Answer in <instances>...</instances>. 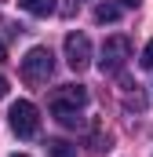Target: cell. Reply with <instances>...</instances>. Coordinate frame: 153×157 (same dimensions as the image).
<instances>
[{
	"label": "cell",
	"instance_id": "cell-3",
	"mask_svg": "<svg viewBox=\"0 0 153 157\" xmlns=\"http://www.w3.org/2000/svg\"><path fill=\"white\" fill-rule=\"evenodd\" d=\"M7 121H11V132H15L18 139H33L40 132V113H37V106H33L29 99H18V102L11 106Z\"/></svg>",
	"mask_w": 153,
	"mask_h": 157
},
{
	"label": "cell",
	"instance_id": "cell-8",
	"mask_svg": "<svg viewBox=\"0 0 153 157\" xmlns=\"http://www.w3.org/2000/svg\"><path fill=\"white\" fill-rule=\"evenodd\" d=\"M47 157H76V146L66 139H47Z\"/></svg>",
	"mask_w": 153,
	"mask_h": 157
},
{
	"label": "cell",
	"instance_id": "cell-1",
	"mask_svg": "<svg viewBox=\"0 0 153 157\" xmlns=\"http://www.w3.org/2000/svg\"><path fill=\"white\" fill-rule=\"evenodd\" d=\"M55 73V55H51V48H29L26 51V59H22V77L29 80V84H47V77Z\"/></svg>",
	"mask_w": 153,
	"mask_h": 157
},
{
	"label": "cell",
	"instance_id": "cell-7",
	"mask_svg": "<svg viewBox=\"0 0 153 157\" xmlns=\"http://www.w3.org/2000/svg\"><path fill=\"white\" fill-rule=\"evenodd\" d=\"M51 113H55V121H58L62 128H80V124H84L80 110H58V106H51Z\"/></svg>",
	"mask_w": 153,
	"mask_h": 157
},
{
	"label": "cell",
	"instance_id": "cell-13",
	"mask_svg": "<svg viewBox=\"0 0 153 157\" xmlns=\"http://www.w3.org/2000/svg\"><path fill=\"white\" fill-rule=\"evenodd\" d=\"M4 59H7V51H4V44H0V62H4Z\"/></svg>",
	"mask_w": 153,
	"mask_h": 157
},
{
	"label": "cell",
	"instance_id": "cell-11",
	"mask_svg": "<svg viewBox=\"0 0 153 157\" xmlns=\"http://www.w3.org/2000/svg\"><path fill=\"white\" fill-rule=\"evenodd\" d=\"M120 4H124V7H139L142 0H120Z\"/></svg>",
	"mask_w": 153,
	"mask_h": 157
},
{
	"label": "cell",
	"instance_id": "cell-9",
	"mask_svg": "<svg viewBox=\"0 0 153 157\" xmlns=\"http://www.w3.org/2000/svg\"><path fill=\"white\" fill-rule=\"evenodd\" d=\"M120 18V7L117 4H99L95 7V22H117Z\"/></svg>",
	"mask_w": 153,
	"mask_h": 157
},
{
	"label": "cell",
	"instance_id": "cell-6",
	"mask_svg": "<svg viewBox=\"0 0 153 157\" xmlns=\"http://www.w3.org/2000/svg\"><path fill=\"white\" fill-rule=\"evenodd\" d=\"M18 7H22V11H29V15H37V18H51V15L58 11V4H55V0H18Z\"/></svg>",
	"mask_w": 153,
	"mask_h": 157
},
{
	"label": "cell",
	"instance_id": "cell-2",
	"mask_svg": "<svg viewBox=\"0 0 153 157\" xmlns=\"http://www.w3.org/2000/svg\"><path fill=\"white\" fill-rule=\"evenodd\" d=\"M131 59V40L128 37H106L102 51H99V70L102 73H120Z\"/></svg>",
	"mask_w": 153,
	"mask_h": 157
},
{
	"label": "cell",
	"instance_id": "cell-4",
	"mask_svg": "<svg viewBox=\"0 0 153 157\" xmlns=\"http://www.w3.org/2000/svg\"><path fill=\"white\" fill-rule=\"evenodd\" d=\"M66 66L76 70V73L91 66V40L84 37V33H69L66 37Z\"/></svg>",
	"mask_w": 153,
	"mask_h": 157
},
{
	"label": "cell",
	"instance_id": "cell-12",
	"mask_svg": "<svg viewBox=\"0 0 153 157\" xmlns=\"http://www.w3.org/2000/svg\"><path fill=\"white\" fill-rule=\"evenodd\" d=\"M4 95H7V80L0 77V99H4Z\"/></svg>",
	"mask_w": 153,
	"mask_h": 157
},
{
	"label": "cell",
	"instance_id": "cell-14",
	"mask_svg": "<svg viewBox=\"0 0 153 157\" xmlns=\"http://www.w3.org/2000/svg\"><path fill=\"white\" fill-rule=\"evenodd\" d=\"M11 157H29V154H11Z\"/></svg>",
	"mask_w": 153,
	"mask_h": 157
},
{
	"label": "cell",
	"instance_id": "cell-10",
	"mask_svg": "<svg viewBox=\"0 0 153 157\" xmlns=\"http://www.w3.org/2000/svg\"><path fill=\"white\" fill-rule=\"evenodd\" d=\"M142 70H153V40L142 48Z\"/></svg>",
	"mask_w": 153,
	"mask_h": 157
},
{
	"label": "cell",
	"instance_id": "cell-5",
	"mask_svg": "<svg viewBox=\"0 0 153 157\" xmlns=\"http://www.w3.org/2000/svg\"><path fill=\"white\" fill-rule=\"evenodd\" d=\"M51 106H58V110H84L88 106V88L84 84H62L51 95Z\"/></svg>",
	"mask_w": 153,
	"mask_h": 157
}]
</instances>
